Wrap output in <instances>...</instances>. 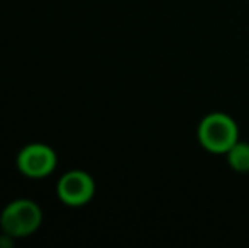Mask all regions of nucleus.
Returning <instances> with one entry per match:
<instances>
[{
    "label": "nucleus",
    "instance_id": "nucleus-1",
    "mask_svg": "<svg viewBox=\"0 0 249 248\" xmlns=\"http://www.w3.org/2000/svg\"><path fill=\"white\" fill-rule=\"evenodd\" d=\"M198 141L209 153L226 155L239 141V128L226 113L207 114L198 124Z\"/></svg>",
    "mask_w": 249,
    "mask_h": 248
},
{
    "label": "nucleus",
    "instance_id": "nucleus-2",
    "mask_svg": "<svg viewBox=\"0 0 249 248\" xmlns=\"http://www.w3.org/2000/svg\"><path fill=\"white\" fill-rule=\"evenodd\" d=\"M43 223V211L31 199H17L3 208L0 226L5 235L24 238L36 231Z\"/></svg>",
    "mask_w": 249,
    "mask_h": 248
},
{
    "label": "nucleus",
    "instance_id": "nucleus-3",
    "mask_svg": "<svg viewBox=\"0 0 249 248\" xmlns=\"http://www.w3.org/2000/svg\"><path fill=\"white\" fill-rule=\"evenodd\" d=\"M56 153L51 146L43 143H33L24 146L17 155V169L20 173L31 179L48 177L56 169Z\"/></svg>",
    "mask_w": 249,
    "mask_h": 248
},
{
    "label": "nucleus",
    "instance_id": "nucleus-4",
    "mask_svg": "<svg viewBox=\"0 0 249 248\" xmlns=\"http://www.w3.org/2000/svg\"><path fill=\"white\" fill-rule=\"evenodd\" d=\"M56 194L63 204L78 208L92 201L95 194V182L92 175H89L83 170H70L59 179L56 186Z\"/></svg>",
    "mask_w": 249,
    "mask_h": 248
},
{
    "label": "nucleus",
    "instance_id": "nucleus-5",
    "mask_svg": "<svg viewBox=\"0 0 249 248\" xmlns=\"http://www.w3.org/2000/svg\"><path fill=\"white\" fill-rule=\"evenodd\" d=\"M226 155H227V162H229L232 170L241 172V173L249 172V145L248 143L237 141Z\"/></svg>",
    "mask_w": 249,
    "mask_h": 248
}]
</instances>
